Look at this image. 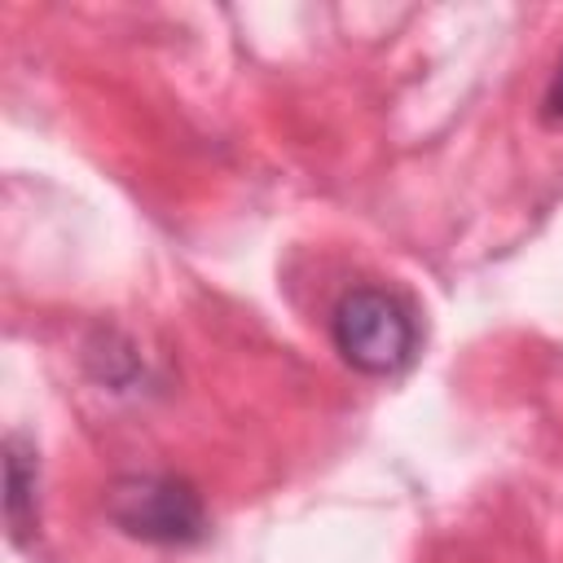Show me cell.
<instances>
[{"label": "cell", "instance_id": "6da1fadb", "mask_svg": "<svg viewBox=\"0 0 563 563\" xmlns=\"http://www.w3.org/2000/svg\"><path fill=\"white\" fill-rule=\"evenodd\" d=\"M334 352L369 378L400 374L418 352V325L400 295L383 286H352L330 312Z\"/></svg>", "mask_w": 563, "mask_h": 563}, {"label": "cell", "instance_id": "7a4b0ae2", "mask_svg": "<svg viewBox=\"0 0 563 563\" xmlns=\"http://www.w3.org/2000/svg\"><path fill=\"white\" fill-rule=\"evenodd\" d=\"M106 519L145 545H194L207 537V506L198 488L167 471L119 475L106 488Z\"/></svg>", "mask_w": 563, "mask_h": 563}, {"label": "cell", "instance_id": "3957f363", "mask_svg": "<svg viewBox=\"0 0 563 563\" xmlns=\"http://www.w3.org/2000/svg\"><path fill=\"white\" fill-rule=\"evenodd\" d=\"M40 462L35 449L22 435L4 440V519L13 541H26L31 528L40 523Z\"/></svg>", "mask_w": 563, "mask_h": 563}, {"label": "cell", "instance_id": "277c9868", "mask_svg": "<svg viewBox=\"0 0 563 563\" xmlns=\"http://www.w3.org/2000/svg\"><path fill=\"white\" fill-rule=\"evenodd\" d=\"M541 114H545L550 123H563V62H559V70H554V79H550V88H545Z\"/></svg>", "mask_w": 563, "mask_h": 563}]
</instances>
